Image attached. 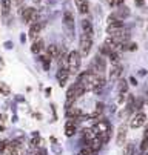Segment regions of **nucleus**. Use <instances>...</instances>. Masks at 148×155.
I'll list each match as a JSON object with an SVG mask.
<instances>
[{"mask_svg":"<svg viewBox=\"0 0 148 155\" xmlns=\"http://www.w3.org/2000/svg\"><path fill=\"white\" fill-rule=\"evenodd\" d=\"M80 63H82V55L79 51H71L68 54V71L70 75H77L79 69H80Z\"/></svg>","mask_w":148,"mask_h":155,"instance_id":"f257e3e1","label":"nucleus"},{"mask_svg":"<svg viewBox=\"0 0 148 155\" xmlns=\"http://www.w3.org/2000/svg\"><path fill=\"white\" fill-rule=\"evenodd\" d=\"M88 71H91L93 74H103L105 71H107V61H105V58H103V55H100V54H97L93 60H91V63H90V69Z\"/></svg>","mask_w":148,"mask_h":155,"instance_id":"f03ea898","label":"nucleus"},{"mask_svg":"<svg viewBox=\"0 0 148 155\" xmlns=\"http://www.w3.org/2000/svg\"><path fill=\"white\" fill-rule=\"evenodd\" d=\"M79 46H80V51H79L80 55L82 57H87L91 52V48H93V38H91V35L83 32L80 35V40H79Z\"/></svg>","mask_w":148,"mask_h":155,"instance_id":"7ed1b4c3","label":"nucleus"},{"mask_svg":"<svg viewBox=\"0 0 148 155\" xmlns=\"http://www.w3.org/2000/svg\"><path fill=\"white\" fill-rule=\"evenodd\" d=\"M63 25H65V28H67V31L70 34L74 32V15H73L71 11L63 12Z\"/></svg>","mask_w":148,"mask_h":155,"instance_id":"20e7f679","label":"nucleus"},{"mask_svg":"<svg viewBox=\"0 0 148 155\" xmlns=\"http://www.w3.org/2000/svg\"><path fill=\"white\" fill-rule=\"evenodd\" d=\"M145 123H146V115H145L143 112H137V114L130 120V126H131L133 129L142 127V126H145Z\"/></svg>","mask_w":148,"mask_h":155,"instance_id":"39448f33","label":"nucleus"},{"mask_svg":"<svg viewBox=\"0 0 148 155\" xmlns=\"http://www.w3.org/2000/svg\"><path fill=\"white\" fill-rule=\"evenodd\" d=\"M22 18L25 23H34L37 18V9L36 8H25V11L22 12Z\"/></svg>","mask_w":148,"mask_h":155,"instance_id":"423d86ee","label":"nucleus"},{"mask_svg":"<svg viewBox=\"0 0 148 155\" xmlns=\"http://www.w3.org/2000/svg\"><path fill=\"white\" fill-rule=\"evenodd\" d=\"M56 77H57V81H59L60 86H65V83H67V80H68V77H70V71H68L67 68H59Z\"/></svg>","mask_w":148,"mask_h":155,"instance_id":"0eeeda50","label":"nucleus"},{"mask_svg":"<svg viewBox=\"0 0 148 155\" xmlns=\"http://www.w3.org/2000/svg\"><path fill=\"white\" fill-rule=\"evenodd\" d=\"M128 15H130V9H128V8H125V6H122V8L116 9V11L111 14V17H113V18H116V20H125Z\"/></svg>","mask_w":148,"mask_h":155,"instance_id":"6e6552de","label":"nucleus"},{"mask_svg":"<svg viewBox=\"0 0 148 155\" xmlns=\"http://www.w3.org/2000/svg\"><path fill=\"white\" fill-rule=\"evenodd\" d=\"M125 138H126V126L122 124V126L117 129V137H116V143H117V146H123Z\"/></svg>","mask_w":148,"mask_h":155,"instance_id":"1a4fd4ad","label":"nucleus"},{"mask_svg":"<svg viewBox=\"0 0 148 155\" xmlns=\"http://www.w3.org/2000/svg\"><path fill=\"white\" fill-rule=\"evenodd\" d=\"M42 26H43V23H40V21H34V23H31V26H29V37L31 38H37V35L42 31Z\"/></svg>","mask_w":148,"mask_h":155,"instance_id":"9d476101","label":"nucleus"},{"mask_svg":"<svg viewBox=\"0 0 148 155\" xmlns=\"http://www.w3.org/2000/svg\"><path fill=\"white\" fill-rule=\"evenodd\" d=\"M120 75H122V66H120V63L113 64V68L110 71V80L111 81H116L117 78H120Z\"/></svg>","mask_w":148,"mask_h":155,"instance_id":"9b49d317","label":"nucleus"},{"mask_svg":"<svg viewBox=\"0 0 148 155\" xmlns=\"http://www.w3.org/2000/svg\"><path fill=\"white\" fill-rule=\"evenodd\" d=\"M76 6L80 14H88V11H90L88 0H76Z\"/></svg>","mask_w":148,"mask_h":155,"instance_id":"f8f14e48","label":"nucleus"},{"mask_svg":"<svg viewBox=\"0 0 148 155\" xmlns=\"http://www.w3.org/2000/svg\"><path fill=\"white\" fill-rule=\"evenodd\" d=\"M74 134H76V121L68 120L67 124H65V135L67 137H73Z\"/></svg>","mask_w":148,"mask_h":155,"instance_id":"ddd939ff","label":"nucleus"},{"mask_svg":"<svg viewBox=\"0 0 148 155\" xmlns=\"http://www.w3.org/2000/svg\"><path fill=\"white\" fill-rule=\"evenodd\" d=\"M59 54H60V46L59 45H50L48 46V54L46 55L50 58H56L57 60L59 58Z\"/></svg>","mask_w":148,"mask_h":155,"instance_id":"4468645a","label":"nucleus"},{"mask_svg":"<svg viewBox=\"0 0 148 155\" xmlns=\"http://www.w3.org/2000/svg\"><path fill=\"white\" fill-rule=\"evenodd\" d=\"M42 49H43V40L42 38H34V43H33V46H31V51L34 54H39L42 52Z\"/></svg>","mask_w":148,"mask_h":155,"instance_id":"2eb2a0df","label":"nucleus"},{"mask_svg":"<svg viewBox=\"0 0 148 155\" xmlns=\"http://www.w3.org/2000/svg\"><path fill=\"white\" fill-rule=\"evenodd\" d=\"M82 29H83V32L85 34H88V35H93V25H91V21L90 20H82Z\"/></svg>","mask_w":148,"mask_h":155,"instance_id":"dca6fc26","label":"nucleus"},{"mask_svg":"<svg viewBox=\"0 0 148 155\" xmlns=\"http://www.w3.org/2000/svg\"><path fill=\"white\" fill-rule=\"evenodd\" d=\"M140 150H142V152H146V150H148V129H145L143 138H142V141H140Z\"/></svg>","mask_w":148,"mask_h":155,"instance_id":"f3484780","label":"nucleus"},{"mask_svg":"<svg viewBox=\"0 0 148 155\" xmlns=\"http://www.w3.org/2000/svg\"><path fill=\"white\" fill-rule=\"evenodd\" d=\"M0 94L2 95H9L11 94V87L5 81H0Z\"/></svg>","mask_w":148,"mask_h":155,"instance_id":"a211bd4d","label":"nucleus"},{"mask_svg":"<svg viewBox=\"0 0 148 155\" xmlns=\"http://www.w3.org/2000/svg\"><path fill=\"white\" fill-rule=\"evenodd\" d=\"M108 58L111 60V63H113V64H117V63L120 61V55H119V52H117V51H111V52H110V55H108Z\"/></svg>","mask_w":148,"mask_h":155,"instance_id":"6ab92c4d","label":"nucleus"},{"mask_svg":"<svg viewBox=\"0 0 148 155\" xmlns=\"http://www.w3.org/2000/svg\"><path fill=\"white\" fill-rule=\"evenodd\" d=\"M11 5H12V0H2V11H3V14L9 12Z\"/></svg>","mask_w":148,"mask_h":155,"instance_id":"aec40b11","label":"nucleus"},{"mask_svg":"<svg viewBox=\"0 0 148 155\" xmlns=\"http://www.w3.org/2000/svg\"><path fill=\"white\" fill-rule=\"evenodd\" d=\"M123 155H134V144L133 143H128L123 147Z\"/></svg>","mask_w":148,"mask_h":155,"instance_id":"412c9836","label":"nucleus"},{"mask_svg":"<svg viewBox=\"0 0 148 155\" xmlns=\"http://www.w3.org/2000/svg\"><path fill=\"white\" fill-rule=\"evenodd\" d=\"M128 91V83L126 80H120L119 81V92H126Z\"/></svg>","mask_w":148,"mask_h":155,"instance_id":"4be33fe9","label":"nucleus"},{"mask_svg":"<svg viewBox=\"0 0 148 155\" xmlns=\"http://www.w3.org/2000/svg\"><path fill=\"white\" fill-rule=\"evenodd\" d=\"M110 52H111V49H110L107 45H105V43H103V45L100 46V55H107V57H108V55H110Z\"/></svg>","mask_w":148,"mask_h":155,"instance_id":"5701e85b","label":"nucleus"},{"mask_svg":"<svg viewBox=\"0 0 148 155\" xmlns=\"http://www.w3.org/2000/svg\"><path fill=\"white\" fill-rule=\"evenodd\" d=\"M74 101H76V98H67V101H65V109H71V107L74 106Z\"/></svg>","mask_w":148,"mask_h":155,"instance_id":"b1692460","label":"nucleus"},{"mask_svg":"<svg viewBox=\"0 0 148 155\" xmlns=\"http://www.w3.org/2000/svg\"><path fill=\"white\" fill-rule=\"evenodd\" d=\"M93 152H91V149H90V146H87V147H82V150L77 153V155H91Z\"/></svg>","mask_w":148,"mask_h":155,"instance_id":"393cba45","label":"nucleus"},{"mask_svg":"<svg viewBox=\"0 0 148 155\" xmlns=\"http://www.w3.org/2000/svg\"><path fill=\"white\" fill-rule=\"evenodd\" d=\"M40 141H42V140H40V138H39V137H34V138H33V140H31V144H33V146H34V147H37V146H39V143H40Z\"/></svg>","mask_w":148,"mask_h":155,"instance_id":"a878e982","label":"nucleus"},{"mask_svg":"<svg viewBox=\"0 0 148 155\" xmlns=\"http://www.w3.org/2000/svg\"><path fill=\"white\" fill-rule=\"evenodd\" d=\"M102 110H103V103H97L96 104V112L102 114Z\"/></svg>","mask_w":148,"mask_h":155,"instance_id":"bb28decb","label":"nucleus"},{"mask_svg":"<svg viewBox=\"0 0 148 155\" xmlns=\"http://www.w3.org/2000/svg\"><path fill=\"white\" fill-rule=\"evenodd\" d=\"M6 143H8V141H5V140H2V141H0V152H2V150L5 149V146H6Z\"/></svg>","mask_w":148,"mask_h":155,"instance_id":"cd10ccee","label":"nucleus"},{"mask_svg":"<svg viewBox=\"0 0 148 155\" xmlns=\"http://www.w3.org/2000/svg\"><path fill=\"white\" fill-rule=\"evenodd\" d=\"M134 3H136V6H143L145 0H134Z\"/></svg>","mask_w":148,"mask_h":155,"instance_id":"c85d7f7f","label":"nucleus"},{"mask_svg":"<svg viewBox=\"0 0 148 155\" xmlns=\"http://www.w3.org/2000/svg\"><path fill=\"white\" fill-rule=\"evenodd\" d=\"M12 3H15L17 6H20V5L23 3V0H12Z\"/></svg>","mask_w":148,"mask_h":155,"instance_id":"c756f323","label":"nucleus"},{"mask_svg":"<svg viewBox=\"0 0 148 155\" xmlns=\"http://www.w3.org/2000/svg\"><path fill=\"white\" fill-rule=\"evenodd\" d=\"M34 155H46V153H45V150H39V152H36Z\"/></svg>","mask_w":148,"mask_h":155,"instance_id":"7c9ffc66","label":"nucleus"},{"mask_svg":"<svg viewBox=\"0 0 148 155\" xmlns=\"http://www.w3.org/2000/svg\"><path fill=\"white\" fill-rule=\"evenodd\" d=\"M130 81H131V84H137V81H136V78H134V77H131V78H130Z\"/></svg>","mask_w":148,"mask_h":155,"instance_id":"2f4dec72","label":"nucleus"},{"mask_svg":"<svg viewBox=\"0 0 148 155\" xmlns=\"http://www.w3.org/2000/svg\"><path fill=\"white\" fill-rule=\"evenodd\" d=\"M145 124H146V129H148V120H146V123H145Z\"/></svg>","mask_w":148,"mask_h":155,"instance_id":"473e14b6","label":"nucleus"},{"mask_svg":"<svg viewBox=\"0 0 148 155\" xmlns=\"http://www.w3.org/2000/svg\"><path fill=\"white\" fill-rule=\"evenodd\" d=\"M36 2H40V0H36Z\"/></svg>","mask_w":148,"mask_h":155,"instance_id":"72a5a7b5","label":"nucleus"}]
</instances>
